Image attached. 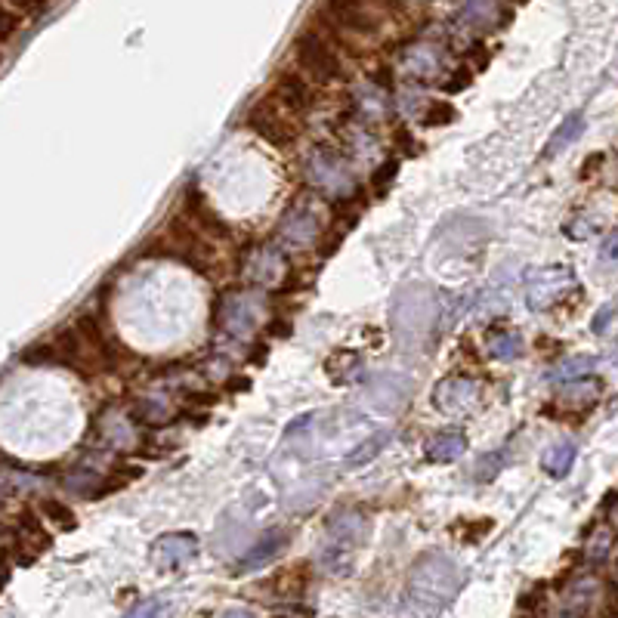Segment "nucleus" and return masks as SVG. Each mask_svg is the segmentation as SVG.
<instances>
[{
	"label": "nucleus",
	"mask_w": 618,
	"mask_h": 618,
	"mask_svg": "<svg viewBox=\"0 0 618 618\" xmlns=\"http://www.w3.org/2000/svg\"><path fill=\"white\" fill-rule=\"evenodd\" d=\"M461 591V569L446 554H427L414 563L409 594L424 609H442Z\"/></svg>",
	"instance_id": "nucleus-1"
},
{
	"label": "nucleus",
	"mask_w": 618,
	"mask_h": 618,
	"mask_svg": "<svg viewBox=\"0 0 618 618\" xmlns=\"http://www.w3.org/2000/svg\"><path fill=\"white\" fill-rule=\"evenodd\" d=\"M436 322V300L427 288H418V285H409L396 294L393 304V331L396 341L405 346V350H418L424 343L430 325Z\"/></svg>",
	"instance_id": "nucleus-2"
},
{
	"label": "nucleus",
	"mask_w": 618,
	"mask_h": 618,
	"mask_svg": "<svg viewBox=\"0 0 618 618\" xmlns=\"http://www.w3.org/2000/svg\"><path fill=\"white\" fill-rule=\"evenodd\" d=\"M294 50H297L300 65L319 81H337L341 78V59L337 53L331 50V43L322 34L315 32H304L294 41Z\"/></svg>",
	"instance_id": "nucleus-3"
},
{
	"label": "nucleus",
	"mask_w": 618,
	"mask_h": 618,
	"mask_svg": "<svg viewBox=\"0 0 618 618\" xmlns=\"http://www.w3.org/2000/svg\"><path fill=\"white\" fill-rule=\"evenodd\" d=\"M575 285V275L566 266H550V269H538V273L529 275V306L532 309H547L554 304H560L563 297L569 294V288Z\"/></svg>",
	"instance_id": "nucleus-4"
},
{
	"label": "nucleus",
	"mask_w": 618,
	"mask_h": 618,
	"mask_svg": "<svg viewBox=\"0 0 618 618\" xmlns=\"http://www.w3.org/2000/svg\"><path fill=\"white\" fill-rule=\"evenodd\" d=\"M198 554V538L192 532H170L152 545V563L164 572H177L179 566L192 560Z\"/></svg>",
	"instance_id": "nucleus-5"
},
{
	"label": "nucleus",
	"mask_w": 618,
	"mask_h": 618,
	"mask_svg": "<svg viewBox=\"0 0 618 618\" xmlns=\"http://www.w3.org/2000/svg\"><path fill=\"white\" fill-rule=\"evenodd\" d=\"M260 319V300H254L251 294H232L223 300L220 306V325L229 331L232 337H247Z\"/></svg>",
	"instance_id": "nucleus-6"
},
{
	"label": "nucleus",
	"mask_w": 618,
	"mask_h": 618,
	"mask_svg": "<svg viewBox=\"0 0 618 618\" xmlns=\"http://www.w3.org/2000/svg\"><path fill=\"white\" fill-rule=\"evenodd\" d=\"M479 396V383L470 378H449L436 387V409L442 411H467Z\"/></svg>",
	"instance_id": "nucleus-7"
},
{
	"label": "nucleus",
	"mask_w": 618,
	"mask_h": 618,
	"mask_svg": "<svg viewBox=\"0 0 618 618\" xmlns=\"http://www.w3.org/2000/svg\"><path fill=\"white\" fill-rule=\"evenodd\" d=\"M309 177L322 186L325 192H343L350 186V173L341 168L337 158H331L325 149H315L313 161H309Z\"/></svg>",
	"instance_id": "nucleus-8"
},
{
	"label": "nucleus",
	"mask_w": 618,
	"mask_h": 618,
	"mask_svg": "<svg viewBox=\"0 0 618 618\" xmlns=\"http://www.w3.org/2000/svg\"><path fill=\"white\" fill-rule=\"evenodd\" d=\"M328 13L337 19V25L350 28L359 34H372L378 28V22L368 13V6L362 0H328Z\"/></svg>",
	"instance_id": "nucleus-9"
},
{
	"label": "nucleus",
	"mask_w": 618,
	"mask_h": 618,
	"mask_svg": "<svg viewBox=\"0 0 618 618\" xmlns=\"http://www.w3.org/2000/svg\"><path fill=\"white\" fill-rule=\"evenodd\" d=\"M409 393H411L409 381L393 378V374H381V378H374L368 383V399H374V405H381V409H387V411L402 409Z\"/></svg>",
	"instance_id": "nucleus-10"
},
{
	"label": "nucleus",
	"mask_w": 618,
	"mask_h": 618,
	"mask_svg": "<svg viewBox=\"0 0 618 618\" xmlns=\"http://www.w3.org/2000/svg\"><path fill=\"white\" fill-rule=\"evenodd\" d=\"M464 451H467V436L458 433V430H451V433H442V436H436V439L430 442V446H427V461L451 464V461H458Z\"/></svg>",
	"instance_id": "nucleus-11"
},
{
	"label": "nucleus",
	"mask_w": 618,
	"mask_h": 618,
	"mask_svg": "<svg viewBox=\"0 0 618 618\" xmlns=\"http://www.w3.org/2000/svg\"><path fill=\"white\" fill-rule=\"evenodd\" d=\"M247 127H251L254 133H260L266 142H273V146H288V142H291L288 127H285L275 115H269V111H263V109H254L251 115H247Z\"/></svg>",
	"instance_id": "nucleus-12"
},
{
	"label": "nucleus",
	"mask_w": 618,
	"mask_h": 618,
	"mask_svg": "<svg viewBox=\"0 0 618 618\" xmlns=\"http://www.w3.org/2000/svg\"><path fill=\"white\" fill-rule=\"evenodd\" d=\"M282 545H285V535L282 532H266L257 541V545H254L245 556H241V569H260V566H266V563L273 560L278 550H282Z\"/></svg>",
	"instance_id": "nucleus-13"
},
{
	"label": "nucleus",
	"mask_w": 618,
	"mask_h": 618,
	"mask_svg": "<svg viewBox=\"0 0 618 618\" xmlns=\"http://www.w3.org/2000/svg\"><path fill=\"white\" fill-rule=\"evenodd\" d=\"M575 455H578L575 442H556V446L541 458V467H545V473H550L554 479H563L572 470V464H575Z\"/></svg>",
	"instance_id": "nucleus-14"
},
{
	"label": "nucleus",
	"mask_w": 618,
	"mask_h": 618,
	"mask_svg": "<svg viewBox=\"0 0 618 618\" xmlns=\"http://www.w3.org/2000/svg\"><path fill=\"white\" fill-rule=\"evenodd\" d=\"M594 368H597V362H594L591 356H569V359H563L554 372H550V381L554 383H575V381H584L587 374H594Z\"/></svg>",
	"instance_id": "nucleus-15"
},
{
	"label": "nucleus",
	"mask_w": 618,
	"mask_h": 618,
	"mask_svg": "<svg viewBox=\"0 0 618 618\" xmlns=\"http://www.w3.org/2000/svg\"><path fill=\"white\" fill-rule=\"evenodd\" d=\"M278 100H282L294 111H306L309 109L306 81L297 78V74H282V81H278Z\"/></svg>",
	"instance_id": "nucleus-16"
},
{
	"label": "nucleus",
	"mask_w": 618,
	"mask_h": 618,
	"mask_svg": "<svg viewBox=\"0 0 618 618\" xmlns=\"http://www.w3.org/2000/svg\"><path fill=\"white\" fill-rule=\"evenodd\" d=\"M523 352V337L514 331H492L488 334V356L498 362H514Z\"/></svg>",
	"instance_id": "nucleus-17"
},
{
	"label": "nucleus",
	"mask_w": 618,
	"mask_h": 618,
	"mask_svg": "<svg viewBox=\"0 0 618 618\" xmlns=\"http://www.w3.org/2000/svg\"><path fill=\"white\" fill-rule=\"evenodd\" d=\"M584 130V115L582 111H572V115L563 121V127L554 133V140L547 142V155H556L560 149H566L569 142H575Z\"/></svg>",
	"instance_id": "nucleus-18"
},
{
	"label": "nucleus",
	"mask_w": 618,
	"mask_h": 618,
	"mask_svg": "<svg viewBox=\"0 0 618 618\" xmlns=\"http://www.w3.org/2000/svg\"><path fill=\"white\" fill-rule=\"evenodd\" d=\"M41 510H43V517L50 519V523H56L59 529H74V526H78V519H74V514L69 507H65L63 501H43L41 504Z\"/></svg>",
	"instance_id": "nucleus-19"
},
{
	"label": "nucleus",
	"mask_w": 618,
	"mask_h": 618,
	"mask_svg": "<svg viewBox=\"0 0 618 618\" xmlns=\"http://www.w3.org/2000/svg\"><path fill=\"white\" fill-rule=\"evenodd\" d=\"M387 439H390L387 433H378V436H372V439H368V442H362V446H359V451H352V455L346 458V464H350V467H359V464L372 461V458L378 455V451H381L383 446H387Z\"/></svg>",
	"instance_id": "nucleus-20"
},
{
	"label": "nucleus",
	"mask_w": 618,
	"mask_h": 618,
	"mask_svg": "<svg viewBox=\"0 0 618 618\" xmlns=\"http://www.w3.org/2000/svg\"><path fill=\"white\" fill-rule=\"evenodd\" d=\"M451 118H455V109H451L449 102H433V105H430V109L424 111L420 124H424V127H446Z\"/></svg>",
	"instance_id": "nucleus-21"
},
{
	"label": "nucleus",
	"mask_w": 618,
	"mask_h": 618,
	"mask_svg": "<svg viewBox=\"0 0 618 618\" xmlns=\"http://www.w3.org/2000/svg\"><path fill=\"white\" fill-rule=\"evenodd\" d=\"M504 461H507V451H498V455H486L479 461V467H477V477L479 479H492L495 473H501Z\"/></svg>",
	"instance_id": "nucleus-22"
},
{
	"label": "nucleus",
	"mask_w": 618,
	"mask_h": 618,
	"mask_svg": "<svg viewBox=\"0 0 618 618\" xmlns=\"http://www.w3.org/2000/svg\"><path fill=\"white\" fill-rule=\"evenodd\" d=\"M6 6H13L22 16H41L47 10V0H6Z\"/></svg>",
	"instance_id": "nucleus-23"
},
{
	"label": "nucleus",
	"mask_w": 618,
	"mask_h": 618,
	"mask_svg": "<svg viewBox=\"0 0 618 618\" xmlns=\"http://www.w3.org/2000/svg\"><path fill=\"white\" fill-rule=\"evenodd\" d=\"M396 170H399V161L396 158H390V161H383L378 170H374V177H372V186L374 189H383V186L390 183V179L396 177Z\"/></svg>",
	"instance_id": "nucleus-24"
},
{
	"label": "nucleus",
	"mask_w": 618,
	"mask_h": 618,
	"mask_svg": "<svg viewBox=\"0 0 618 618\" xmlns=\"http://www.w3.org/2000/svg\"><path fill=\"white\" fill-rule=\"evenodd\" d=\"M19 16L22 13H16L13 6H6L4 10V41H10L13 34H16V28H19Z\"/></svg>",
	"instance_id": "nucleus-25"
},
{
	"label": "nucleus",
	"mask_w": 618,
	"mask_h": 618,
	"mask_svg": "<svg viewBox=\"0 0 618 618\" xmlns=\"http://www.w3.org/2000/svg\"><path fill=\"white\" fill-rule=\"evenodd\" d=\"M451 78H455V81H449V84H446V93H461V90L470 84V72H467V69L455 72Z\"/></svg>",
	"instance_id": "nucleus-26"
},
{
	"label": "nucleus",
	"mask_w": 618,
	"mask_h": 618,
	"mask_svg": "<svg viewBox=\"0 0 618 618\" xmlns=\"http://www.w3.org/2000/svg\"><path fill=\"white\" fill-rule=\"evenodd\" d=\"M603 260H618V232H613L606 241H603Z\"/></svg>",
	"instance_id": "nucleus-27"
}]
</instances>
